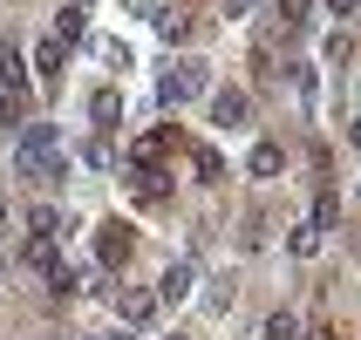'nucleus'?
Segmentation results:
<instances>
[{
	"label": "nucleus",
	"mask_w": 361,
	"mask_h": 340,
	"mask_svg": "<svg viewBox=\"0 0 361 340\" xmlns=\"http://www.w3.org/2000/svg\"><path fill=\"white\" fill-rule=\"evenodd\" d=\"M48 34H55L61 48H68V41H82V34H89V7H82V0H68V7L55 14V27H48Z\"/></svg>",
	"instance_id": "6"
},
{
	"label": "nucleus",
	"mask_w": 361,
	"mask_h": 340,
	"mask_svg": "<svg viewBox=\"0 0 361 340\" xmlns=\"http://www.w3.org/2000/svg\"><path fill=\"white\" fill-rule=\"evenodd\" d=\"M191 279H198V265H191V259H178V265H171V272L157 279V293H150V300H157V306H178L184 293H191Z\"/></svg>",
	"instance_id": "5"
},
{
	"label": "nucleus",
	"mask_w": 361,
	"mask_h": 340,
	"mask_svg": "<svg viewBox=\"0 0 361 340\" xmlns=\"http://www.w3.org/2000/svg\"><path fill=\"white\" fill-rule=\"evenodd\" d=\"M225 14L239 20V14H252V0H225Z\"/></svg>",
	"instance_id": "23"
},
{
	"label": "nucleus",
	"mask_w": 361,
	"mask_h": 340,
	"mask_svg": "<svg viewBox=\"0 0 361 340\" xmlns=\"http://www.w3.org/2000/svg\"><path fill=\"white\" fill-rule=\"evenodd\" d=\"M14 163H20V177H35V184L68 177V157H61V130H55V122H20Z\"/></svg>",
	"instance_id": "1"
},
{
	"label": "nucleus",
	"mask_w": 361,
	"mask_h": 340,
	"mask_svg": "<svg viewBox=\"0 0 361 340\" xmlns=\"http://www.w3.org/2000/svg\"><path fill=\"white\" fill-rule=\"evenodd\" d=\"M0 122H14V130H20V122H27V96H0Z\"/></svg>",
	"instance_id": "21"
},
{
	"label": "nucleus",
	"mask_w": 361,
	"mask_h": 340,
	"mask_svg": "<svg viewBox=\"0 0 361 340\" xmlns=\"http://www.w3.org/2000/svg\"><path fill=\"white\" fill-rule=\"evenodd\" d=\"M116 313L130 327H150V320H157V300H150V293H116Z\"/></svg>",
	"instance_id": "10"
},
{
	"label": "nucleus",
	"mask_w": 361,
	"mask_h": 340,
	"mask_svg": "<svg viewBox=\"0 0 361 340\" xmlns=\"http://www.w3.org/2000/svg\"><path fill=\"white\" fill-rule=\"evenodd\" d=\"M259 340H300V320H293V313H266Z\"/></svg>",
	"instance_id": "18"
},
{
	"label": "nucleus",
	"mask_w": 361,
	"mask_h": 340,
	"mask_svg": "<svg viewBox=\"0 0 361 340\" xmlns=\"http://www.w3.org/2000/svg\"><path fill=\"white\" fill-rule=\"evenodd\" d=\"M102 340H130V334H102Z\"/></svg>",
	"instance_id": "27"
},
{
	"label": "nucleus",
	"mask_w": 361,
	"mask_h": 340,
	"mask_svg": "<svg viewBox=\"0 0 361 340\" xmlns=\"http://www.w3.org/2000/svg\"><path fill=\"white\" fill-rule=\"evenodd\" d=\"M307 340H334V327H314V334H307Z\"/></svg>",
	"instance_id": "25"
},
{
	"label": "nucleus",
	"mask_w": 361,
	"mask_h": 340,
	"mask_svg": "<svg viewBox=\"0 0 361 340\" xmlns=\"http://www.w3.org/2000/svg\"><path fill=\"white\" fill-rule=\"evenodd\" d=\"M327 14L341 20V14H355V0H327Z\"/></svg>",
	"instance_id": "24"
},
{
	"label": "nucleus",
	"mask_w": 361,
	"mask_h": 340,
	"mask_svg": "<svg viewBox=\"0 0 361 340\" xmlns=\"http://www.w3.org/2000/svg\"><path fill=\"white\" fill-rule=\"evenodd\" d=\"M198 96H212V61H171L164 68V82H157V102L164 109H178V102H198Z\"/></svg>",
	"instance_id": "2"
},
{
	"label": "nucleus",
	"mask_w": 361,
	"mask_h": 340,
	"mask_svg": "<svg viewBox=\"0 0 361 340\" xmlns=\"http://www.w3.org/2000/svg\"><path fill=\"white\" fill-rule=\"evenodd\" d=\"M191 163H198V184H219V177H225L219 150H204V143H198V150H191Z\"/></svg>",
	"instance_id": "19"
},
{
	"label": "nucleus",
	"mask_w": 361,
	"mask_h": 340,
	"mask_svg": "<svg viewBox=\"0 0 361 340\" xmlns=\"http://www.w3.org/2000/svg\"><path fill=\"white\" fill-rule=\"evenodd\" d=\"M89 48H96V55L109 61V68H116V75H123V68H130V48H123V41H109V34H102V41H89Z\"/></svg>",
	"instance_id": "20"
},
{
	"label": "nucleus",
	"mask_w": 361,
	"mask_h": 340,
	"mask_svg": "<svg viewBox=\"0 0 361 340\" xmlns=\"http://www.w3.org/2000/svg\"><path fill=\"white\" fill-rule=\"evenodd\" d=\"M89 116H96V130H116L123 122V96L116 89H96V96H89Z\"/></svg>",
	"instance_id": "11"
},
{
	"label": "nucleus",
	"mask_w": 361,
	"mask_h": 340,
	"mask_svg": "<svg viewBox=\"0 0 361 340\" xmlns=\"http://www.w3.org/2000/svg\"><path fill=\"white\" fill-rule=\"evenodd\" d=\"M245 170H252V177H280V170H286V150H280V143H252Z\"/></svg>",
	"instance_id": "9"
},
{
	"label": "nucleus",
	"mask_w": 361,
	"mask_h": 340,
	"mask_svg": "<svg viewBox=\"0 0 361 340\" xmlns=\"http://www.w3.org/2000/svg\"><path fill=\"white\" fill-rule=\"evenodd\" d=\"M0 96H27V61H20L14 48L0 55Z\"/></svg>",
	"instance_id": "12"
},
{
	"label": "nucleus",
	"mask_w": 361,
	"mask_h": 340,
	"mask_svg": "<svg viewBox=\"0 0 361 340\" xmlns=\"http://www.w3.org/2000/svg\"><path fill=\"white\" fill-rule=\"evenodd\" d=\"M286 252H293V259H321V232H314V225L286 232Z\"/></svg>",
	"instance_id": "14"
},
{
	"label": "nucleus",
	"mask_w": 361,
	"mask_h": 340,
	"mask_svg": "<svg viewBox=\"0 0 361 340\" xmlns=\"http://www.w3.org/2000/svg\"><path fill=\"white\" fill-rule=\"evenodd\" d=\"M212 122L219 130H245L252 122V96L245 89H212Z\"/></svg>",
	"instance_id": "4"
},
{
	"label": "nucleus",
	"mask_w": 361,
	"mask_h": 340,
	"mask_svg": "<svg viewBox=\"0 0 361 340\" xmlns=\"http://www.w3.org/2000/svg\"><path fill=\"white\" fill-rule=\"evenodd\" d=\"M327 61H355V41H348V34H327Z\"/></svg>",
	"instance_id": "22"
},
{
	"label": "nucleus",
	"mask_w": 361,
	"mask_h": 340,
	"mask_svg": "<svg viewBox=\"0 0 361 340\" xmlns=\"http://www.w3.org/2000/svg\"><path fill=\"white\" fill-rule=\"evenodd\" d=\"M157 34L164 41H191V14H184V7H164V14H157Z\"/></svg>",
	"instance_id": "13"
},
{
	"label": "nucleus",
	"mask_w": 361,
	"mask_h": 340,
	"mask_svg": "<svg viewBox=\"0 0 361 340\" xmlns=\"http://www.w3.org/2000/svg\"><path fill=\"white\" fill-rule=\"evenodd\" d=\"M130 252H137V232H130L123 218H109V225L96 232V259H102V265H130Z\"/></svg>",
	"instance_id": "3"
},
{
	"label": "nucleus",
	"mask_w": 361,
	"mask_h": 340,
	"mask_svg": "<svg viewBox=\"0 0 361 340\" xmlns=\"http://www.w3.org/2000/svg\"><path fill=\"white\" fill-rule=\"evenodd\" d=\"M27 265H35V272H55V265H61L55 239H27Z\"/></svg>",
	"instance_id": "17"
},
{
	"label": "nucleus",
	"mask_w": 361,
	"mask_h": 340,
	"mask_svg": "<svg viewBox=\"0 0 361 340\" xmlns=\"http://www.w3.org/2000/svg\"><path fill=\"white\" fill-rule=\"evenodd\" d=\"M61 55H68V48H61L55 34H41V41H35V61H27V68H35L41 82H61Z\"/></svg>",
	"instance_id": "8"
},
{
	"label": "nucleus",
	"mask_w": 361,
	"mask_h": 340,
	"mask_svg": "<svg viewBox=\"0 0 361 340\" xmlns=\"http://www.w3.org/2000/svg\"><path fill=\"white\" fill-rule=\"evenodd\" d=\"M0 239H7V218H0ZM0 272H7V259H0Z\"/></svg>",
	"instance_id": "26"
},
{
	"label": "nucleus",
	"mask_w": 361,
	"mask_h": 340,
	"mask_svg": "<svg viewBox=\"0 0 361 340\" xmlns=\"http://www.w3.org/2000/svg\"><path fill=\"white\" fill-rule=\"evenodd\" d=\"M27 232H35V239H55V232H61V211H55V204H35V211H27Z\"/></svg>",
	"instance_id": "15"
},
{
	"label": "nucleus",
	"mask_w": 361,
	"mask_h": 340,
	"mask_svg": "<svg viewBox=\"0 0 361 340\" xmlns=\"http://www.w3.org/2000/svg\"><path fill=\"white\" fill-rule=\"evenodd\" d=\"M171 340H184V334H171Z\"/></svg>",
	"instance_id": "28"
},
{
	"label": "nucleus",
	"mask_w": 361,
	"mask_h": 340,
	"mask_svg": "<svg viewBox=\"0 0 361 340\" xmlns=\"http://www.w3.org/2000/svg\"><path fill=\"white\" fill-rule=\"evenodd\" d=\"M334 225H341V198L321 191V198H314V232H334Z\"/></svg>",
	"instance_id": "16"
},
{
	"label": "nucleus",
	"mask_w": 361,
	"mask_h": 340,
	"mask_svg": "<svg viewBox=\"0 0 361 340\" xmlns=\"http://www.w3.org/2000/svg\"><path fill=\"white\" fill-rule=\"evenodd\" d=\"M130 191H137V204H164V198H171V184H164V170H157V163H137Z\"/></svg>",
	"instance_id": "7"
}]
</instances>
